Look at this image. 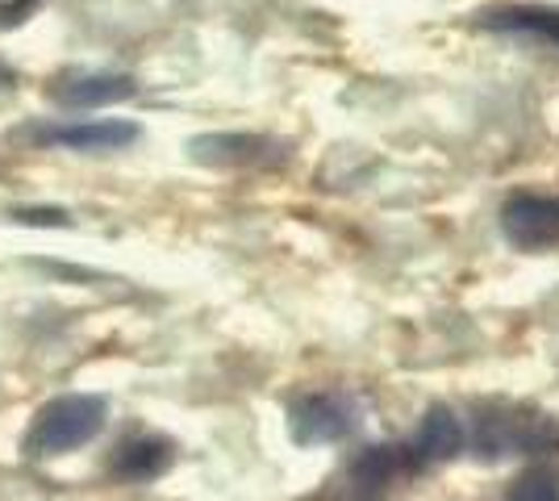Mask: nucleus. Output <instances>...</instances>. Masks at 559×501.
I'll use <instances>...</instances> for the list:
<instances>
[{
	"label": "nucleus",
	"instance_id": "f257e3e1",
	"mask_svg": "<svg viewBox=\"0 0 559 501\" xmlns=\"http://www.w3.org/2000/svg\"><path fill=\"white\" fill-rule=\"evenodd\" d=\"M472 448L480 460H510V455H551L559 452V418L522 402H485L476 406Z\"/></svg>",
	"mask_w": 559,
	"mask_h": 501
},
{
	"label": "nucleus",
	"instance_id": "f03ea898",
	"mask_svg": "<svg viewBox=\"0 0 559 501\" xmlns=\"http://www.w3.org/2000/svg\"><path fill=\"white\" fill-rule=\"evenodd\" d=\"M109 418V402L96 393H63L50 397L47 406L34 414V422L25 430V452L38 460H55L88 448L96 434L105 430Z\"/></svg>",
	"mask_w": 559,
	"mask_h": 501
},
{
	"label": "nucleus",
	"instance_id": "7ed1b4c3",
	"mask_svg": "<svg viewBox=\"0 0 559 501\" xmlns=\"http://www.w3.org/2000/svg\"><path fill=\"white\" fill-rule=\"evenodd\" d=\"M17 143L47 146V151H75V155H109L126 151L142 139L139 121L126 118H84V121H34L13 134Z\"/></svg>",
	"mask_w": 559,
	"mask_h": 501
},
{
	"label": "nucleus",
	"instance_id": "20e7f679",
	"mask_svg": "<svg viewBox=\"0 0 559 501\" xmlns=\"http://www.w3.org/2000/svg\"><path fill=\"white\" fill-rule=\"evenodd\" d=\"M359 427V406L338 389H309L288 402V434L297 448H326Z\"/></svg>",
	"mask_w": 559,
	"mask_h": 501
},
{
	"label": "nucleus",
	"instance_id": "39448f33",
	"mask_svg": "<svg viewBox=\"0 0 559 501\" xmlns=\"http://www.w3.org/2000/svg\"><path fill=\"white\" fill-rule=\"evenodd\" d=\"M293 143H280L272 134H242V130H222V134H197L188 139V159L217 171H263V167L288 164Z\"/></svg>",
	"mask_w": 559,
	"mask_h": 501
},
{
	"label": "nucleus",
	"instance_id": "423d86ee",
	"mask_svg": "<svg viewBox=\"0 0 559 501\" xmlns=\"http://www.w3.org/2000/svg\"><path fill=\"white\" fill-rule=\"evenodd\" d=\"M501 235L513 251H559V192L518 189L501 201Z\"/></svg>",
	"mask_w": 559,
	"mask_h": 501
},
{
	"label": "nucleus",
	"instance_id": "0eeeda50",
	"mask_svg": "<svg viewBox=\"0 0 559 501\" xmlns=\"http://www.w3.org/2000/svg\"><path fill=\"white\" fill-rule=\"evenodd\" d=\"M59 109H114L139 96V80L126 72H63L47 84Z\"/></svg>",
	"mask_w": 559,
	"mask_h": 501
},
{
	"label": "nucleus",
	"instance_id": "6e6552de",
	"mask_svg": "<svg viewBox=\"0 0 559 501\" xmlns=\"http://www.w3.org/2000/svg\"><path fill=\"white\" fill-rule=\"evenodd\" d=\"M409 473H421L409 443H376V448H364L355 455L347 473V489L359 498H372V493H384L393 480L409 477Z\"/></svg>",
	"mask_w": 559,
	"mask_h": 501
},
{
	"label": "nucleus",
	"instance_id": "1a4fd4ad",
	"mask_svg": "<svg viewBox=\"0 0 559 501\" xmlns=\"http://www.w3.org/2000/svg\"><path fill=\"white\" fill-rule=\"evenodd\" d=\"M464 448H467V427L451 406L426 409L418 422V434L409 439V452H414L421 473L435 468V464H451Z\"/></svg>",
	"mask_w": 559,
	"mask_h": 501
},
{
	"label": "nucleus",
	"instance_id": "9d476101",
	"mask_svg": "<svg viewBox=\"0 0 559 501\" xmlns=\"http://www.w3.org/2000/svg\"><path fill=\"white\" fill-rule=\"evenodd\" d=\"M476 25L489 34H506V38H531V43L559 47V4H501V9H485Z\"/></svg>",
	"mask_w": 559,
	"mask_h": 501
},
{
	"label": "nucleus",
	"instance_id": "9b49d317",
	"mask_svg": "<svg viewBox=\"0 0 559 501\" xmlns=\"http://www.w3.org/2000/svg\"><path fill=\"white\" fill-rule=\"evenodd\" d=\"M176 464V443L167 434H130L126 443H117L109 473L126 485H146L159 480Z\"/></svg>",
	"mask_w": 559,
	"mask_h": 501
},
{
	"label": "nucleus",
	"instance_id": "f8f14e48",
	"mask_svg": "<svg viewBox=\"0 0 559 501\" xmlns=\"http://www.w3.org/2000/svg\"><path fill=\"white\" fill-rule=\"evenodd\" d=\"M506 501H559V473L547 468V464L526 468V473L506 489Z\"/></svg>",
	"mask_w": 559,
	"mask_h": 501
},
{
	"label": "nucleus",
	"instance_id": "ddd939ff",
	"mask_svg": "<svg viewBox=\"0 0 559 501\" xmlns=\"http://www.w3.org/2000/svg\"><path fill=\"white\" fill-rule=\"evenodd\" d=\"M17 217L22 222H38V226H68L71 214H63V210H17Z\"/></svg>",
	"mask_w": 559,
	"mask_h": 501
}]
</instances>
